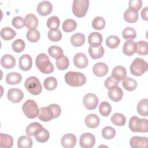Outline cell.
Listing matches in <instances>:
<instances>
[{
  "label": "cell",
  "mask_w": 148,
  "mask_h": 148,
  "mask_svg": "<svg viewBox=\"0 0 148 148\" xmlns=\"http://www.w3.org/2000/svg\"><path fill=\"white\" fill-rule=\"evenodd\" d=\"M61 113L60 106L56 103H52L48 106L39 108L38 117L43 121H49L53 119L59 117Z\"/></svg>",
  "instance_id": "1"
},
{
  "label": "cell",
  "mask_w": 148,
  "mask_h": 148,
  "mask_svg": "<svg viewBox=\"0 0 148 148\" xmlns=\"http://www.w3.org/2000/svg\"><path fill=\"white\" fill-rule=\"evenodd\" d=\"M35 64L38 69L43 73L49 74L53 72L54 67L50 62L48 56L45 53H40L36 58Z\"/></svg>",
  "instance_id": "2"
},
{
  "label": "cell",
  "mask_w": 148,
  "mask_h": 148,
  "mask_svg": "<svg viewBox=\"0 0 148 148\" xmlns=\"http://www.w3.org/2000/svg\"><path fill=\"white\" fill-rule=\"evenodd\" d=\"M64 78L66 83L72 87L82 86L86 82L85 75L79 72H68L65 73Z\"/></svg>",
  "instance_id": "3"
},
{
  "label": "cell",
  "mask_w": 148,
  "mask_h": 148,
  "mask_svg": "<svg viewBox=\"0 0 148 148\" xmlns=\"http://www.w3.org/2000/svg\"><path fill=\"white\" fill-rule=\"evenodd\" d=\"M128 127L131 131L134 132H147L148 131L147 120L132 116L130 119Z\"/></svg>",
  "instance_id": "4"
},
{
  "label": "cell",
  "mask_w": 148,
  "mask_h": 148,
  "mask_svg": "<svg viewBox=\"0 0 148 148\" xmlns=\"http://www.w3.org/2000/svg\"><path fill=\"white\" fill-rule=\"evenodd\" d=\"M131 74L136 76L142 75L148 69L147 62L141 58H135L130 67Z\"/></svg>",
  "instance_id": "5"
},
{
  "label": "cell",
  "mask_w": 148,
  "mask_h": 148,
  "mask_svg": "<svg viewBox=\"0 0 148 148\" xmlns=\"http://www.w3.org/2000/svg\"><path fill=\"white\" fill-rule=\"evenodd\" d=\"M24 87L26 90L32 95H38L42 90V86L39 80L35 76L28 77L24 83Z\"/></svg>",
  "instance_id": "6"
},
{
  "label": "cell",
  "mask_w": 148,
  "mask_h": 148,
  "mask_svg": "<svg viewBox=\"0 0 148 148\" xmlns=\"http://www.w3.org/2000/svg\"><path fill=\"white\" fill-rule=\"evenodd\" d=\"M88 6V0H74L72 6V12L76 17H82L86 14Z\"/></svg>",
  "instance_id": "7"
},
{
  "label": "cell",
  "mask_w": 148,
  "mask_h": 148,
  "mask_svg": "<svg viewBox=\"0 0 148 148\" xmlns=\"http://www.w3.org/2000/svg\"><path fill=\"white\" fill-rule=\"evenodd\" d=\"M22 110L28 119H35L38 116L39 109L34 100L28 99L23 105Z\"/></svg>",
  "instance_id": "8"
},
{
  "label": "cell",
  "mask_w": 148,
  "mask_h": 148,
  "mask_svg": "<svg viewBox=\"0 0 148 148\" xmlns=\"http://www.w3.org/2000/svg\"><path fill=\"white\" fill-rule=\"evenodd\" d=\"M83 103L84 107L88 110H94L98 106V98L95 94L88 93L84 96Z\"/></svg>",
  "instance_id": "9"
},
{
  "label": "cell",
  "mask_w": 148,
  "mask_h": 148,
  "mask_svg": "<svg viewBox=\"0 0 148 148\" xmlns=\"http://www.w3.org/2000/svg\"><path fill=\"white\" fill-rule=\"evenodd\" d=\"M95 143V138L94 135L89 132H85L81 135L79 139L80 146L83 148H91Z\"/></svg>",
  "instance_id": "10"
},
{
  "label": "cell",
  "mask_w": 148,
  "mask_h": 148,
  "mask_svg": "<svg viewBox=\"0 0 148 148\" xmlns=\"http://www.w3.org/2000/svg\"><path fill=\"white\" fill-rule=\"evenodd\" d=\"M7 97L11 102L17 103L23 99L24 94L23 91L18 88H10L8 91Z\"/></svg>",
  "instance_id": "11"
},
{
  "label": "cell",
  "mask_w": 148,
  "mask_h": 148,
  "mask_svg": "<svg viewBox=\"0 0 148 148\" xmlns=\"http://www.w3.org/2000/svg\"><path fill=\"white\" fill-rule=\"evenodd\" d=\"M53 10V5L49 1H43L40 2L36 8L38 13L41 16H47Z\"/></svg>",
  "instance_id": "12"
},
{
  "label": "cell",
  "mask_w": 148,
  "mask_h": 148,
  "mask_svg": "<svg viewBox=\"0 0 148 148\" xmlns=\"http://www.w3.org/2000/svg\"><path fill=\"white\" fill-rule=\"evenodd\" d=\"M73 62L75 66L80 69L87 67L88 63V58L83 53H78L76 54L73 58Z\"/></svg>",
  "instance_id": "13"
},
{
  "label": "cell",
  "mask_w": 148,
  "mask_h": 148,
  "mask_svg": "<svg viewBox=\"0 0 148 148\" xmlns=\"http://www.w3.org/2000/svg\"><path fill=\"white\" fill-rule=\"evenodd\" d=\"M132 148H146L147 146V138L145 136H134L130 141Z\"/></svg>",
  "instance_id": "14"
},
{
  "label": "cell",
  "mask_w": 148,
  "mask_h": 148,
  "mask_svg": "<svg viewBox=\"0 0 148 148\" xmlns=\"http://www.w3.org/2000/svg\"><path fill=\"white\" fill-rule=\"evenodd\" d=\"M61 143L64 147L72 148L76 144V137L74 134L68 133L62 136Z\"/></svg>",
  "instance_id": "15"
},
{
  "label": "cell",
  "mask_w": 148,
  "mask_h": 148,
  "mask_svg": "<svg viewBox=\"0 0 148 148\" xmlns=\"http://www.w3.org/2000/svg\"><path fill=\"white\" fill-rule=\"evenodd\" d=\"M32 65V60L31 57L29 54L22 55L18 61V66L20 69L24 71H27L29 70Z\"/></svg>",
  "instance_id": "16"
},
{
  "label": "cell",
  "mask_w": 148,
  "mask_h": 148,
  "mask_svg": "<svg viewBox=\"0 0 148 148\" xmlns=\"http://www.w3.org/2000/svg\"><path fill=\"white\" fill-rule=\"evenodd\" d=\"M92 71L95 76L98 77H102L108 73V66L103 62H98L94 65Z\"/></svg>",
  "instance_id": "17"
},
{
  "label": "cell",
  "mask_w": 148,
  "mask_h": 148,
  "mask_svg": "<svg viewBox=\"0 0 148 148\" xmlns=\"http://www.w3.org/2000/svg\"><path fill=\"white\" fill-rule=\"evenodd\" d=\"M88 42L90 46L92 47H99L102 42V35L98 32H91L88 35Z\"/></svg>",
  "instance_id": "18"
},
{
  "label": "cell",
  "mask_w": 148,
  "mask_h": 148,
  "mask_svg": "<svg viewBox=\"0 0 148 148\" xmlns=\"http://www.w3.org/2000/svg\"><path fill=\"white\" fill-rule=\"evenodd\" d=\"M136 43L134 40L128 39L124 42L123 46V52L125 55L131 56L136 53Z\"/></svg>",
  "instance_id": "19"
},
{
  "label": "cell",
  "mask_w": 148,
  "mask_h": 148,
  "mask_svg": "<svg viewBox=\"0 0 148 148\" xmlns=\"http://www.w3.org/2000/svg\"><path fill=\"white\" fill-rule=\"evenodd\" d=\"M1 64L5 69H11L16 65L15 58L11 54H5L1 58Z\"/></svg>",
  "instance_id": "20"
},
{
  "label": "cell",
  "mask_w": 148,
  "mask_h": 148,
  "mask_svg": "<svg viewBox=\"0 0 148 148\" xmlns=\"http://www.w3.org/2000/svg\"><path fill=\"white\" fill-rule=\"evenodd\" d=\"M85 124L90 128H94L97 127L100 123L99 117L95 114H89L84 119Z\"/></svg>",
  "instance_id": "21"
},
{
  "label": "cell",
  "mask_w": 148,
  "mask_h": 148,
  "mask_svg": "<svg viewBox=\"0 0 148 148\" xmlns=\"http://www.w3.org/2000/svg\"><path fill=\"white\" fill-rule=\"evenodd\" d=\"M24 20L25 26L29 30L35 29L38 25V19L37 17L32 13L27 14Z\"/></svg>",
  "instance_id": "22"
},
{
  "label": "cell",
  "mask_w": 148,
  "mask_h": 148,
  "mask_svg": "<svg viewBox=\"0 0 148 148\" xmlns=\"http://www.w3.org/2000/svg\"><path fill=\"white\" fill-rule=\"evenodd\" d=\"M111 76L116 78L119 82L120 80H123L127 76L126 69L123 66H116L112 71Z\"/></svg>",
  "instance_id": "23"
},
{
  "label": "cell",
  "mask_w": 148,
  "mask_h": 148,
  "mask_svg": "<svg viewBox=\"0 0 148 148\" xmlns=\"http://www.w3.org/2000/svg\"><path fill=\"white\" fill-rule=\"evenodd\" d=\"M108 97L113 101L117 102L120 101L123 96V91L122 89L117 86L108 91Z\"/></svg>",
  "instance_id": "24"
},
{
  "label": "cell",
  "mask_w": 148,
  "mask_h": 148,
  "mask_svg": "<svg viewBox=\"0 0 148 148\" xmlns=\"http://www.w3.org/2000/svg\"><path fill=\"white\" fill-rule=\"evenodd\" d=\"M43 128V126L38 122L31 123L26 128V134L29 136H35Z\"/></svg>",
  "instance_id": "25"
},
{
  "label": "cell",
  "mask_w": 148,
  "mask_h": 148,
  "mask_svg": "<svg viewBox=\"0 0 148 148\" xmlns=\"http://www.w3.org/2000/svg\"><path fill=\"white\" fill-rule=\"evenodd\" d=\"M13 145V138L11 135L3 133L0 134V147L10 148Z\"/></svg>",
  "instance_id": "26"
},
{
  "label": "cell",
  "mask_w": 148,
  "mask_h": 148,
  "mask_svg": "<svg viewBox=\"0 0 148 148\" xmlns=\"http://www.w3.org/2000/svg\"><path fill=\"white\" fill-rule=\"evenodd\" d=\"M21 79L22 76L21 74L15 72L8 73L6 76V83L11 85H15L20 83L21 81Z\"/></svg>",
  "instance_id": "27"
},
{
  "label": "cell",
  "mask_w": 148,
  "mask_h": 148,
  "mask_svg": "<svg viewBox=\"0 0 148 148\" xmlns=\"http://www.w3.org/2000/svg\"><path fill=\"white\" fill-rule=\"evenodd\" d=\"M137 112L142 116H147L148 115V99L146 98L142 99L137 105Z\"/></svg>",
  "instance_id": "28"
},
{
  "label": "cell",
  "mask_w": 148,
  "mask_h": 148,
  "mask_svg": "<svg viewBox=\"0 0 148 148\" xmlns=\"http://www.w3.org/2000/svg\"><path fill=\"white\" fill-rule=\"evenodd\" d=\"M105 53V50L103 46H99L97 47H92L91 46L88 48V53L92 59H98L103 57Z\"/></svg>",
  "instance_id": "29"
},
{
  "label": "cell",
  "mask_w": 148,
  "mask_h": 148,
  "mask_svg": "<svg viewBox=\"0 0 148 148\" xmlns=\"http://www.w3.org/2000/svg\"><path fill=\"white\" fill-rule=\"evenodd\" d=\"M32 145V140L28 135H23L18 139L17 146L19 148H30Z\"/></svg>",
  "instance_id": "30"
},
{
  "label": "cell",
  "mask_w": 148,
  "mask_h": 148,
  "mask_svg": "<svg viewBox=\"0 0 148 148\" xmlns=\"http://www.w3.org/2000/svg\"><path fill=\"white\" fill-rule=\"evenodd\" d=\"M123 17L125 21L130 23H132L136 22L138 20V13L137 12L128 8L124 12Z\"/></svg>",
  "instance_id": "31"
},
{
  "label": "cell",
  "mask_w": 148,
  "mask_h": 148,
  "mask_svg": "<svg viewBox=\"0 0 148 148\" xmlns=\"http://www.w3.org/2000/svg\"><path fill=\"white\" fill-rule=\"evenodd\" d=\"M71 42L75 47H80L85 42V36L82 33H76L71 36Z\"/></svg>",
  "instance_id": "32"
},
{
  "label": "cell",
  "mask_w": 148,
  "mask_h": 148,
  "mask_svg": "<svg viewBox=\"0 0 148 148\" xmlns=\"http://www.w3.org/2000/svg\"><path fill=\"white\" fill-rule=\"evenodd\" d=\"M16 35V31L10 27H4L1 30V38L6 40L12 39Z\"/></svg>",
  "instance_id": "33"
},
{
  "label": "cell",
  "mask_w": 148,
  "mask_h": 148,
  "mask_svg": "<svg viewBox=\"0 0 148 148\" xmlns=\"http://www.w3.org/2000/svg\"><path fill=\"white\" fill-rule=\"evenodd\" d=\"M77 27V23L73 19H66L65 20L62 25V29L65 32H71L74 31Z\"/></svg>",
  "instance_id": "34"
},
{
  "label": "cell",
  "mask_w": 148,
  "mask_h": 148,
  "mask_svg": "<svg viewBox=\"0 0 148 148\" xmlns=\"http://www.w3.org/2000/svg\"><path fill=\"white\" fill-rule=\"evenodd\" d=\"M136 53L141 56L147 55L148 53V44L145 40H139L136 43Z\"/></svg>",
  "instance_id": "35"
},
{
  "label": "cell",
  "mask_w": 148,
  "mask_h": 148,
  "mask_svg": "<svg viewBox=\"0 0 148 148\" xmlns=\"http://www.w3.org/2000/svg\"><path fill=\"white\" fill-rule=\"evenodd\" d=\"M123 87L127 91H132L136 89L137 82L131 77H125L122 82Z\"/></svg>",
  "instance_id": "36"
},
{
  "label": "cell",
  "mask_w": 148,
  "mask_h": 148,
  "mask_svg": "<svg viewBox=\"0 0 148 148\" xmlns=\"http://www.w3.org/2000/svg\"><path fill=\"white\" fill-rule=\"evenodd\" d=\"M110 120L117 126H123L125 124L126 118L123 114L120 113H116L112 116Z\"/></svg>",
  "instance_id": "37"
},
{
  "label": "cell",
  "mask_w": 148,
  "mask_h": 148,
  "mask_svg": "<svg viewBox=\"0 0 148 148\" xmlns=\"http://www.w3.org/2000/svg\"><path fill=\"white\" fill-rule=\"evenodd\" d=\"M48 53L49 55L54 58L58 59L64 56V51L62 49L57 46H51L48 49Z\"/></svg>",
  "instance_id": "38"
},
{
  "label": "cell",
  "mask_w": 148,
  "mask_h": 148,
  "mask_svg": "<svg viewBox=\"0 0 148 148\" xmlns=\"http://www.w3.org/2000/svg\"><path fill=\"white\" fill-rule=\"evenodd\" d=\"M43 86L46 90L51 91L54 90L57 86V80L53 76L47 77L44 80Z\"/></svg>",
  "instance_id": "39"
},
{
  "label": "cell",
  "mask_w": 148,
  "mask_h": 148,
  "mask_svg": "<svg viewBox=\"0 0 148 148\" xmlns=\"http://www.w3.org/2000/svg\"><path fill=\"white\" fill-rule=\"evenodd\" d=\"M36 140L39 143L46 142L50 138L49 132L45 128H43L35 136Z\"/></svg>",
  "instance_id": "40"
},
{
  "label": "cell",
  "mask_w": 148,
  "mask_h": 148,
  "mask_svg": "<svg viewBox=\"0 0 148 148\" xmlns=\"http://www.w3.org/2000/svg\"><path fill=\"white\" fill-rule=\"evenodd\" d=\"M120 43V38L116 35H110L106 40V46L110 49L116 48Z\"/></svg>",
  "instance_id": "41"
},
{
  "label": "cell",
  "mask_w": 148,
  "mask_h": 148,
  "mask_svg": "<svg viewBox=\"0 0 148 148\" xmlns=\"http://www.w3.org/2000/svg\"><path fill=\"white\" fill-rule=\"evenodd\" d=\"M106 23L105 19L101 16L95 17L92 21V27L94 29L97 30H101L105 26Z\"/></svg>",
  "instance_id": "42"
},
{
  "label": "cell",
  "mask_w": 148,
  "mask_h": 148,
  "mask_svg": "<svg viewBox=\"0 0 148 148\" xmlns=\"http://www.w3.org/2000/svg\"><path fill=\"white\" fill-rule=\"evenodd\" d=\"M102 135L103 138L109 140L113 139L116 135V130L110 126L105 127L102 130Z\"/></svg>",
  "instance_id": "43"
},
{
  "label": "cell",
  "mask_w": 148,
  "mask_h": 148,
  "mask_svg": "<svg viewBox=\"0 0 148 148\" xmlns=\"http://www.w3.org/2000/svg\"><path fill=\"white\" fill-rule=\"evenodd\" d=\"M56 64L57 68L60 70L62 71L68 68L69 65V61L66 56H63L58 59H57Z\"/></svg>",
  "instance_id": "44"
},
{
  "label": "cell",
  "mask_w": 148,
  "mask_h": 148,
  "mask_svg": "<svg viewBox=\"0 0 148 148\" xmlns=\"http://www.w3.org/2000/svg\"><path fill=\"white\" fill-rule=\"evenodd\" d=\"M99 111L102 116H108L112 111V106L109 102L103 101L99 106Z\"/></svg>",
  "instance_id": "45"
},
{
  "label": "cell",
  "mask_w": 148,
  "mask_h": 148,
  "mask_svg": "<svg viewBox=\"0 0 148 148\" xmlns=\"http://www.w3.org/2000/svg\"><path fill=\"white\" fill-rule=\"evenodd\" d=\"M60 21L59 18L56 16H53L49 17L47 21V26L50 30L57 29L59 27Z\"/></svg>",
  "instance_id": "46"
},
{
  "label": "cell",
  "mask_w": 148,
  "mask_h": 148,
  "mask_svg": "<svg viewBox=\"0 0 148 148\" xmlns=\"http://www.w3.org/2000/svg\"><path fill=\"white\" fill-rule=\"evenodd\" d=\"M122 36L125 39H133L136 36V32L132 27H128L125 28L122 31Z\"/></svg>",
  "instance_id": "47"
},
{
  "label": "cell",
  "mask_w": 148,
  "mask_h": 148,
  "mask_svg": "<svg viewBox=\"0 0 148 148\" xmlns=\"http://www.w3.org/2000/svg\"><path fill=\"white\" fill-rule=\"evenodd\" d=\"M26 37L27 39L32 43L36 42L40 39V32L37 29H31L27 32Z\"/></svg>",
  "instance_id": "48"
},
{
  "label": "cell",
  "mask_w": 148,
  "mask_h": 148,
  "mask_svg": "<svg viewBox=\"0 0 148 148\" xmlns=\"http://www.w3.org/2000/svg\"><path fill=\"white\" fill-rule=\"evenodd\" d=\"M25 47V42L21 39H17L15 40L12 45V49L16 53H21L24 50Z\"/></svg>",
  "instance_id": "49"
},
{
  "label": "cell",
  "mask_w": 148,
  "mask_h": 148,
  "mask_svg": "<svg viewBox=\"0 0 148 148\" xmlns=\"http://www.w3.org/2000/svg\"><path fill=\"white\" fill-rule=\"evenodd\" d=\"M62 33L58 29L49 30L47 33L48 38L52 42H58L62 38Z\"/></svg>",
  "instance_id": "50"
},
{
  "label": "cell",
  "mask_w": 148,
  "mask_h": 148,
  "mask_svg": "<svg viewBox=\"0 0 148 148\" xmlns=\"http://www.w3.org/2000/svg\"><path fill=\"white\" fill-rule=\"evenodd\" d=\"M119 81L117 80L116 78L110 76L108 77L105 81L104 84L105 87L108 90H111L116 87H117L119 84Z\"/></svg>",
  "instance_id": "51"
},
{
  "label": "cell",
  "mask_w": 148,
  "mask_h": 148,
  "mask_svg": "<svg viewBox=\"0 0 148 148\" xmlns=\"http://www.w3.org/2000/svg\"><path fill=\"white\" fill-rule=\"evenodd\" d=\"M12 25L16 29H21L25 25V20L21 16L14 17L12 21Z\"/></svg>",
  "instance_id": "52"
},
{
  "label": "cell",
  "mask_w": 148,
  "mask_h": 148,
  "mask_svg": "<svg viewBox=\"0 0 148 148\" xmlns=\"http://www.w3.org/2000/svg\"><path fill=\"white\" fill-rule=\"evenodd\" d=\"M142 6V0H132L128 2V9L138 12Z\"/></svg>",
  "instance_id": "53"
},
{
  "label": "cell",
  "mask_w": 148,
  "mask_h": 148,
  "mask_svg": "<svg viewBox=\"0 0 148 148\" xmlns=\"http://www.w3.org/2000/svg\"><path fill=\"white\" fill-rule=\"evenodd\" d=\"M147 10H148V7L147 6H146L141 11V17L142 18L146 20V21H147Z\"/></svg>",
  "instance_id": "54"
}]
</instances>
